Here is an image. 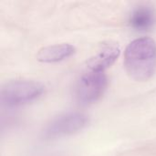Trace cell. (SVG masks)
<instances>
[{
  "label": "cell",
  "mask_w": 156,
  "mask_h": 156,
  "mask_svg": "<svg viewBox=\"0 0 156 156\" xmlns=\"http://www.w3.org/2000/svg\"><path fill=\"white\" fill-rule=\"evenodd\" d=\"M75 50V47L69 43L50 45L40 48L37 54V58L46 63L58 62L72 56Z\"/></svg>",
  "instance_id": "8992f818"
},
{
  "label": "cell",
  "mask_w": 156,
  "mask_h": 156,
  "mask_svg": "<svg viewBox=\"0 0 156 156\" xmlns=\"http://www.w3.org/2000/svg\"><path fill=\"white\" fill-rule=\"evenodd\" d=\"M88 123L89 118L86 114L79 112H68L52 120L44 129L43 135L47 139L70 135L84 129Z\"/></svg>",
  "instance_id": "277c9868"
},
{
  "label": "cell",
  "mask_w": 156,
  "mask_h": 156,
  "mask_svg": "<svg viewBox=\"0 0 156 156\" xmlns=\"http://www.w3.org/2000/svg\"><path fill=\"white\" fill-rule=\"evenodd\" d=\"M121 52L120 46L115 42L104 43L101 48L89 58L87 69L95 71H104L118 58Z\"/></svg>",
  "instance_id": "5b68a950"
},
{
  "label": "cell",
  "mask_w": 156,
  "mask_h": 156,
  "mask_svg": "<svg viewBox=\"0 0 156 156\" xmlns=\"http://www.w3.org/2000/svg\"><path fill=\"white\" fill-rule=\"evenodd\" d=\"M155 21L154 10L146 5L135 8L130 16L129 23L136 30H147L151 28Z\"/></svg>",
  "instance_id": "52a82bcc"
},
{
  "label": "cell",
  "mask_w": 156,
  "mask_h": 156,
  "mask_svg": "<svg viewBox=\"0 0 156 156\" xmlns=\"http://www.w3.org/2000/svg\"><path fill=\"white\" fill-rule=\"evenodd\" d=\"M124 66L133 80H149L156 70L155 40L147 37L133 40L124 52Z\"/></svg>",
  "instance_id": "6da1fadb"
},
{
  "label": "cell",
  "mask_w": 156,
  "mask_h": 156,
  "mask_svg": "<svg viewBox=\"0 0 156 156\" xmlns=\"http://www.w3.org/2000/svg\"><path fill=\"white\" fill-rule=\"evenodd\" d=\"M108 86V79L104 71L88 69L78 80L75 95L80 104H90L97 101L104 93Z\"/></svg>",
  "instance_id": "3957f363"
},
{
  "label": "cell",
  "mask_w": 156,
  "mask_h": 156,
  "mask_svg": "<svg viewBox=\"0 0 156 156\" xmlns=\"http://www.w3.org/2000/svg\"><path fill=\"white\" fill-rule=\"evenodd\" d=\"M45 86L32 80H14L6 82L1 89V101L6 106H20L39 98Z\"/></svg>",
  "instance_id": "7a4b0ae2"
}]
</instances>
